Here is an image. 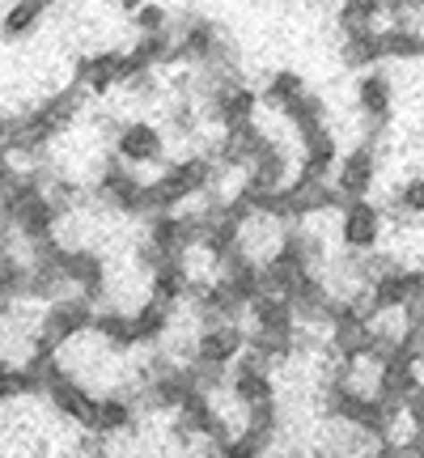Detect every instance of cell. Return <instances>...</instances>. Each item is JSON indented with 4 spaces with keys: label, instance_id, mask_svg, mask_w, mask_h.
I'll list each match as a JSON object with an SVG mask.
<instances>
[{
    "label": "cell",
    "instance_id": "7a4b0ae2",
    "mask_svg": "<svg viewBox=\"0 0 424 458\" xmlns=\"http://www.w3.org/2000/svg\"><path fill=\"white\" fill-rule=\"evenodd\" d=\"M196 102H199V114H204V119H216L221 131L242 128V123H255V114H259V89H250L242 77L204 85Z\"/></svg>",
    "mask_w": 424,
    "mask_h": 458
},
{
    "label": "cell",
    "instance_id": "5b68a950",
    "mask_svg": "<svg viewBox=\"0 0 424 458\" xmlns=\"http://www.w3.org/2000/svg\"><path fill=\"white\" fill-rule=\"evenodd\" d=\"M94 310H98V306H89L85 297L68 293V297H60V301L43 306L34 335H38V340H47L51 348H60V352H64L72 340L89 335V327H94Z\"/></svg>",
    "mask_w": 424,
    "mask_h": 458
},
{
    "label": "cell",
    "instance_id": "2e32d148",
    "mask_svg": "<svg viewBox=\"0 0 424 458\" xmlns=\"http://www.w3.org/2000/svg\"><path fill=\"white\" fill-rule=\"evenodd\" d=\"M89 335H94L111 357H123V352L136 348V340H131V314L119 310V306H102V310H94V327H89Z\"/></svg>",
    "mask_w": 424,
    "mask_h": 458
},
{
    "label": "cell",
    "instance_id": "d6a6232c",
    "mask_svg": "<svg viewBox=\"0 0 424 458\" xmlns=\"http://www.w3.org/2000/svg\"><path fill=\"white\" fill-rule=\"evenodd\" d=\"M9 310H13V301H4V297H0V323L9 318Z\"/></svg>",
    "mask_w": 424,
    "mask_h": 458
},
{
    "label": "cell",
    "instance_id": "4fadbf2b",
    "mask_svg": "<svg viewBox=\"0 0 424 458\" xmlns=\"http://www.w3.org/2000/svg\"><path fill=\"white\" fill-rule=\"evenodd\" d=\"M136 428V399L128 391H111L94 399V416H89V433L94 437H119Z\"/></svg>",
    "mask_w": 424,
    "mask_h": 458
},
{
    "label": "cell",
    "instance_id": "f1b7e54d",
    "mask_svg": "<svg viewBox=\"0 0 424 458\" xmlns=\"http://www.w3.org/2000/svg\"><path fill=\"white\" fill-rule=\"evenodd\" d=\"M267 450H272V442H267V437H255V433L238 428V433H233V437L216 450V458H267Z\"/></svg>",
    "mask_w": 424,
    "mask_h": 458
},
{
    "label": "cell",
    "instance_id": "6da1fadb",
    "mask_svg": "<svg viewBox=\"0 0 424 458\" xmlns=\"http://www.w3.org/2000/svg\"><path fill=\"white\" fill-rule=\"evenodd\" d=\"M212 174H216V165H212L204 153H191V157L170 162L157 179L145 182V221L148 216L182 213L187 199L204 196V191L212 187Z\"/></svg>",
    "mask_w": 424,
    "mask_h": 458
},
{
    "label": "cell",
    "instance_id": "44dd1931",
    "mask_svg": "<svg viewBox=\"0 0 424 458\" xmlns=\"http://www.w3.org/2000/svg\"><path fill=\"white\" fill-rule=\"evenodd\" d=\"M340 60L348 68H374L382 64V30H365V34H343L340 43Z\"/></svg>",
    "mask_w": 424,
    "mask_h": 458
},
{
    "label": "cell",
    "instance_id": "5bb4252c",
    "mask_svg": "<svg viewBox=\"0 0 424 458\" xmlns=\"http://www.w3.org/2000/svg\"><path fill=\"white\" fill-rule=\"evenodd\" d=\"M357 106H360V114H365V123L386 128L394 114V81L386 72H365L357 85Z\"/></svg>",
    "mask_w": 424,
    "mask_h": 458
},
{
    "label": "cell",
    "instance_id": "8992f818",
    "mask_svg": "<svg viewBox=\"0 0 424 458\" xmlns=\"http://www.w3.org/2000/svg\"><path fill=\"white\" fill-rule=\"evenodd\" d=\"M94 196L114 208V213L123 216H145V179L128 170V165H119L114 157L98 165V179H94Z\"/></svg>",
    "mask_w": 424,
    "mask_h": 458
},
{
    "label": "cell",
    "instance_id": "f546056e",
    "mask_svg": "<svg viewBox=\"0 0 424 458\" xmlns=\"http://www.w3.org/2000/svg\"><path fill=\"white\" fill-rule=\"evenodd\" d=\"M131 30H136V38H140V34H165L170 30V9H162V4H136V9H131Z\"/></svg>",
    "mask_w": 424,
    "mask_h": 458
},
{
    "label": "cell",
    "instance_id": "8fae6325",
    "mask_svg": "<svg viewBox=\"0 0 424 458\" xmlns=\"http://www.w3.org/2000/svg\"><path fill=\"white\" fill-rule=\"evenodd\" d=\"M335 162H340V145H335L331 128H318V131H306V136H301V162H297V179L331 182Z\"/></svg>",
    "mask_w": 424,
    "mask_h": 458
},
{
    "label": "cell",
    "instance_id": "603a6c76",
    "mask_svg": "<svg viewBox=\"0 0 424 458\" xmlns=\"http://www.w3.org/2000/svg\"><path fill=\"white\" fill-rule=\"evenodd\" d=\"M30 394H43V382L26 374L17 360H0V408L13 399H30Z\"/></svg>",
    "mask_w": 424,
    "mask_h": 458
},
{
    "label": "cell",
    "instance_id": "cb8c5ba5",
    "mask_svg": "<svg viewBox=\"0 0 424 458\" xmlns=\"http://www.w3.org/2000/svg\"><path fill=\"white\" fill-rule=\"evenodd\" d=\"M26 259L17 255L9 242H0V297L4 301H21V293H26Z\"/></svg>",
    "mask_w": 424,
    "mask_h": 458
},
{
    "label": "cell",
    "instance_id": "ba28073f",
    "mask_svg": "<svg viewBox=\"0 0 424 458\" xmlns=\"http://www.w3.org/2000/svg\"><path fill=\"white\" fill-rule=\"evenodd\" d=\"M165 157V131L148 119H123L114 131V162L119 165H157Z\"/></svg>",
    "mask_w": 424,
    "mask_h": 458
},
{
    "label": "cell",
    "instance_id": "d4e9b609",
    "mask_svg": "<svg viewBox=\"0 0 424 458\" xmlns=\"http://www.w3.org/2000/svg\"><path fill=\"white\" fill-rule=\"evenodd\" d=\"M382 55L386 60H424V34L408 26H382Z\"/></svg>",
    "mask_w": 424,
    "mask_h": 458
},
{
    "label": "cell",
    "instance_id": "e0dca14e",
    "mask_svg": "<svg viewBox=\"0 0 424 458\" xmlns=\"http://www.w3.org/2000/svg\"><path fill=\"white\" fill-rule=\"evenodd\" d=\"M170 327H174V310H165V306L148 301V297L131 310V340H136V348H157L170 335Z\"/></svg>",
    "mask_w": 424,
    "mask_h": 458
},
{
    "label": "cell",
    "instance_id": "7c38bea8",
    "mask_svg": "<svg viewBox=\"0 0 424 458\" xmlns=\"http://www.w3.org/2000/svg\"><path fill=\"white\" fill-rule=\"evenodd\" d=\"M47 403L55 408V416H64V420H72V425H81V428H89V416H94V399L98 394L85 386L81 377H55L47 391Z\"/></svg>",
    "mask_w": 424,
    "mask_h": 458
},
{
    "label": "cell",
    "instance_id": "4316f807",
    "mask_svg": "<svg viewBox=\"0 0 424 458\" xmlns=\"http://www.w3.org/2000/svg\"><path fill=\"white\" fill-rule=\"evenodd\" d=\"M394 216H424V174H411L399 191L391 196Z\"/></svg>",
    "mask_w": 424,
    "mask_h": 458
},
{
    "label": "cell",
    "instance_id": "ac0fdd59",
    "mask_svg": "<svg viewBox=\"0 0 424 458\" xmlns=\"http://www.w3.org/2000/svg\"><path fill=\"white\" fill-rule=\"evenodd\" d=\"M187 293H191V280H187V272H182L179 259H165L157 272H148V301H157V306H165V310H174V306L187 301Z\"/></svg>",
    "mask_w": 424,
    "mask_h": 458
},
{
    "label": "cell",
    "instance_id": "484cf974",
    "mask_svg": "<svg viewBox=\"0 0 424 458\" xmlns=\"http://www.w3.org/2000/svg\"><path fill=\"white\" fill-rule=\"evenodd\" d=\"M284 119H289V123H293V131H301V136H306V131L326 128V102H323V94H310V89H306V94H301V98L284 111Z\"/></svg>",
    "mask_w": 424,
    "mask_h": 458
},
{
    "label": "cell",
    "instance_id": "30bf717a",
    "mask_svg": "<svg viewBox=\"0 0 424 458\" xmlns=\"http://www.w3.org/2000/svg\"><path fill=\"white\" fill-rule=\"evenodd\" d=\"M246 348V327L242 323H216V327H199L196 331V348L191 360L208 365V369H229L233 360L242 357Z\"/></svg>",
    "mask_w": 424,
    "mask_h": 458
},
{
    "label": "cell",
    "instance_id": "d6986e66",
    "mask_svg": "<svg viewBox=\"0 0 424 458\" xmlns=\"http://www.w3.org/2000/svg\"><path fill=\"white\" fill-rule=\"evenodd\" d=\"M43 17H47L43 0H17L9 9H0V38L4 43H21V38H30L43 26Z\"/></svg>",
    "mask_w": 424,
    "mask_h": 458
},
{
    "label": "cell",
    "instance_id": "ffe728a7",
    "mask_svg": "<svg viewBox=\"0 0 424 458\" xmlns=\"http://www.w3.org/2000/svg\"><path fill=\"white\" fill-rule=\"evenodd\" d=\"M301 94H306V77L293 72V68H276V72L267 77V85L259 89V106H272V111L284 114Z\"/></svg>",
    "mask_w": 424,
    "mask_h": 458
},
{
    "label": "cell",
    "instance_id": "83f0119b",
    "mask_svg": "<svg viewBox=\"0 0 424 458\" xmlns=\"http://www.w3.org/2000/svg\"><path fill=\"white\" fill-rule=\"evenodd\" d=\"M242 428H246V433H255V437L276 442V433H280V408H276V403H255V408H246Z\"/></svg>",
    "mask_w": 424,
    "mask_h": 458
},
{
    "label": "cell",
    "instance_id": "3957f363",
    "mask_svg": "<svg viewBox=\"0 0 424 458\" xmlns=\"http://www.w3.org/2000/svg\"><path fill=\"white\" fill-rule=\"evenodd\" d=\"M377 136H382V128L365 123L360 145H352L340 162H335V182H331V187L340 191L343 204H348V199H369V191H374V182H377Z\"/></svg>",
    "mask_w": 424,
    "mask_h": 458
},
{
    "label": "cell",
    "instance_id": "1f68e13d",
    "mask_svg": "<svg viewBox=\"0 0 424 458\" xmlns=\"http://www.w3.org/2000/svg\"><path fill=\"white\" fill-rule=\"evenodd\" d=\"M9 157V114H0V162Z\"/></svg>",
    "mask_w": 424,
    "mask_h": 458
},
{
    "label": "cell",
    "instance_id": "7402d4cb",
    "mask_svg": "<svg viewBox=\"0 0 424 458\" xmlns=\"http://www.w3.org/2000/svg\"><path fill=\"white\" fill-rule=\"evenodd\" d=\"M382 0H348L335 9V26L340 34H365V30H382Z\"/></svg>",
    "mask_w": 424,
    "mask_h": 458
},
{
    "label": "cell",
    "instance_id": "277c9868",
    "mask_svg": "<svg viewBox=\"0 0 424 458\" xmlns=\"http://www.w3.org/2000/svg\"><path fill=\"white\" fill-rule=\"evenodd\" d=\"M386 233V213L374 199H348L335 213V238H340L343 255H374Z\"/></svg>",
    "mask_w": 424,
    "mask_h": 458
},
{
    "label": "cell",
    "instance_id": "52a82bcc",
    "mask_svg": "<svg viewBox=\"0 0 424 458\" xmlns=\"http://www.w3.org/2000/svg\"><path fill=\"white\" fill-rule=\"evenodd\" d=\"M60 276L68 280V289L77 297H85L89 306H98L102 297H106V259H102L98 250H89V246H64L60 250Z\"/></svg>",
    "mask_w": 424,
    "mask_h": 458
},
{
    "label": "cell",
    "instance_id": "9c48e42d",
    "mask_svg": "<svg viewBox=\"0 0 424 458\" xmlns=\"http://www.w3.org/2000/svg\"><path fill=\"white\" fill-rule=\"evenodd\" d=\"M225 391L233 394V403L238 408H255V403H276V377H272V369L267 365H259V360L250 357L242 348V357L229 365V382Z\"/></svg>",
    "mask_w": 424,
    "mask_h": 458
},
{
    "label": "cell",
    "instance_id": "9a60e30c",
    "mask_svg": "<svg viewBox=\"0 0 424 458\" xmlns=\"http://www.w3.org/2000/svg\"><path fill=\"white\" fill-rule=\"evenodd\" d=\"M246 314H250V331H259V335H280V340L297 335L293 306H289L284 297H267V293H259L255 301H250V306H246Z\"/></svg>",
    "mask_w": 424,
    "mask_h": 458
},
{
    "label": "cell",
    "instance_id": "4dcf8cb0",
    "mask_svg": "<svg viewBox=\"0 0 424 458\" xmlns=\"http://www.w3.org/2000/svg\"><path fill=\"white\" fill-rule=\"evenodd\" d=\"M403 420H408V433H424V386L403 399Z\"/></svg>",
    "mask_w": 424,
    "mask_h": 458
}]
</instances>
